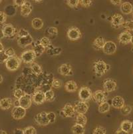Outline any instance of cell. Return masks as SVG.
<instances>
[{
    "label": "cell",
    "instance_id": "1",
    "mask_svg": "<svg viewBox=\"0 0 133 134\" xmlns=\"http://www.w3.org/2000/svg\"><path fill=\"white\" fill-rule=\"evenodd\" d=\"M93 68L95 75L97 77H101L111 69V65L106 63L105 61L99 59L94 62Z\"/></svg>",
    "mask_w": 133,
    "mask_h": 134
},
{
    "label": "cell",
    "instance_id": "2",
    "mask_svg": "<svg viewBox=\"0 0 133 134\" xmlns=\"http://www.w3.org/2000/svg\"><path fill=\"white\" fill-rule=\"evenodd\" d=\"M21 63V60L18 56H13L9 58L5 62V66L8 70L11 71H14L18 70Z\"/></svg>",
    "mask_w": 133,
    "mask_h": 134
},
{
    "label": "cell",
    "instance_id": "3",
    "mask_svg": "<svg viewBox=\"0 0 133 134\" xmlns=\"http://www.w3.org/2000/svg\"><path fill=\"white\" fill-rule=\"evenodd\" d=\"M37 58L36 55L33 49H28L25 51L21 55V60L26 64H31L34 62L35 58Z\"/></svg>",
    "mask_w": 133,
    "mask_h": 134
},
{
    "label": "cell",
    "instance_id": "4",
    "mask_svg": "<svg viewBox=\"0 0 133 134\" xmlns=\"http://www.w3.org/2000/svg\"><path fill=\"white\" fill-rule=\"evenodd\" d=\"M2 30L4 37H7V38H13L17 34L16 28L11 24L3 25Z\"/></svg>",
    "mask_w": 133,
    "mask_h": 134
},
{
    "label": "cell",
    "instance_id": "5",
    "mask_svg": "<svg viewBox=\"0 0 133 134\" xmlns=\"http://www.w3.org/2000/svg\"><path fill=\"white\" fill-rule=\"evenodd\" d=\"M92 96L91 89L88 87H81L79 90V97L80 101L88 102L91 99Z\"/></svg>",
    "mask_w": 133,
    "mask_h": 134
},
{
    "label": "cell",
    "instance_id": "6",
    "mask_svg": "<svg viewBox=\"0 0 133 134\" xmlns=\"http://www.w3.org/2000/svg\"><path fill=\"white\" fill-rule=\"evenodd\" d=\"M35 121L37 124L41 126H46L48 124H49V121L47 118V113L45 111L40 112L37 114L34 118Z\"/></svg>",
    "mask_w": 133,
    "mask_h": 134
},
{
    "label": "cell",
    "instance_id": "7",
    "mask_svg": "<svg viewBox=\"0 0 133 134\" xmlns=\"http://www.w3.org/2000/svg\"><path fill=\"white\" fill-rule=\"evenodd\" d=\"M19 106L25 109H29L32 103V96L30 94L24 93V95L19 99Z\"/></svg>",
    "mask_w": 133,
    "mask_h": 134
},
{
    "label": "cell",
    "instance_id": "8",
    "mask_svg": "<svg viewBox=\"0 0 133 134\" xmlns=\"http://www.w3.org/2000/svg\"><path fill=\"white\" fill-rule=\"evenodd\" d=\"M92 99L98 104H101L102 103H104L106 102L107 98V93L105 91L102 90H97L92 96Z\"/></svg>",
    "mask_w": 133,
    "mask_h": 134
},
{
    "label": "cell",
    "instance_id": "9",
    "mask_svg": "<svg viewBox=\"0 0 133 134\" xmlns=\"http://www.w3.org/2000/svg\"><path fill=\"white\" fill-rule=\"evenodd\" d=\"M67 35L71 41H77L81 37V32L77 27H71L68 30Z\"/></svg>",
    "mask_w": 133,
    "mask_h": 134
},
{
    "label": "cell",
    "instance_id": "10",
    "mask_svg": "<svg viewBox=\"0 0 133 134\" xmlns=\"http://www.w3.org/2000/svg\"><path fill=\"white\" fill-rule=\"evenodd\" d=\"M124 18L123 15L119 14V13H115L112 16L111 19V25L113 28L115 29H119L120 27L123 26V24H124Z\"/></svg>",
    "mask_w": 133,
    "mask_h": 134
},
{
    "label": "cell",
    "instance_id": "11",
    "mask_svg": "<svg viewBox=\"0 0 133 134\" xmlns=\"http://www.w3.org/2000/svg\"><path fill=\"white\" fill-rule=\"evenodd\" d=\"M74 108H75V111L77 114H85L87 112L88 109H89V105L87 102L78 101V102H75Z\"/></svg>",
    "mask_w": 133,
    "mask_h": 134
},
{
    "label": "cell",
    "instance_id": "12",
    "mask_svg": "<svg viewBox=\"0 0 133 134\" xmlns=\"http://www.w3.org/2000/svg\"><path fill=\"white\" fill-rule=\"evenodd\" d=\"M117 49V44L114 42L112 41H106L102 49V52H104L105 54L112 55L115 53Z\"/></svg>",
    "mask_w": 133,
    "mask_h": 134
},
{
    "label": "cell",
    "instance_id": "13",
    "mask_svg": "<svg viewBox=\"0 0 133 134\" xmlns=\"http://www.w3.org/2000/svg\"><path fill=\"white\" fill-rule=\"evenodd\" d=\"M26 114V109L22 108L21 107H14L12 109L11 115L12 118L16 120L21 119L25 117Z\"/></svg>",
    "mask_w": 133,
    "mask_h": 134
},
{
    "label": "cell",
    "instance_id": "14",
    "mask_svg": "<svg viewBox=\"0 0 133 134\" xmlns=\"http://www.w3.org/2000/svg\"><path fill=\"white\" fill-rule=\"evenodd\" d=\"M132 34L130 31H124L119 34V37H118V40H119V43L123 45H126L130 43L132 38Z\"/></svg>",
    "mask_w": 133,
    "mask_h": 134
},
{
    "label": "cell",
    "instance_id": "15",
    "mask_svg": "<svg viewBox=\"0 0 133 134\" xmlns=\"http://www.w3.org/2000/svg\"><path fill=\"white\" fill-rule=\"evenodd\" d=\"M117 83L112 79H107L103 83V89L105 92H112L117 90Z\"/></svg>",
    "mask_w": 133,
    "mask_h": 134
},
{
    "label": "cell",
    "instance_id": "16",
    "mask_svg": "<svg viewBox=\"0 0 133 134\" xmlns=\"http://www.w3.org/2000/svg\"><path fill=\"white\" fill-rule=\"evenodd\" d=\"M32 101L37 105L43 104L45 102L43 91H41V90L35 91L33 94Z\"/></svg>",
    "mask_w": 133,
    "mask_h": 134
},
{
    "label": "cell",
    "instance_id": "17",
    "mask_svg": "<svg viewBox=\"0 0 133 134\" xmlns=\"http://www.w3.org/2000/svg\"><path fill=\"white\" fill-rule=\"evenodd\" d=\"M58 72L63 76H69L73 74L72 67L69 63H63L58 69Z\"/></svg>",
    "mask_w": 133,
    "mask_h": 134
},
{
    "label": "cell",
    "instance_id": "18",
    "mask_svg": "<svg viewBox=\"0 0 133 134\" xmlns=\"http://www.w3.org/2000/svg\"><path fill=\"white\" fill-rule=\"evenodd\" d=\"M33 42V38L30 34L26 37L18 38V44L21 48H25L27 46L32 44Z\"/></svg>",
    "mask_w": 133,
    "mask_h": 134
},
{
    "label": "cell",
    "instance_id": "19",
    "mask_svg": "<svg viewBox=\"0 0 133 134\" xmlns=\"http://www.w3.org/2000/svg\"><path fill=\"white\" fill-rule=\"evenodd\" d=\"M61 111L63 112L65 118H73L76 112L74 106L70 103H66Z\"/></svg>",
    "mask_w": 133,
    "mask_h": 134
},
{
    "label": "cell",
    "instance_id": "20",
    "mask_svg": "<svg viewBox=\"0 0 133 134\" xmlns=\"http://www.w3.org/2000/svg\"><path fill=\"white\" fill-rule=\"evenodd\" d=\"M112 106L115 109H120L124 107V100L121 96H117L113 97L111 101Z\"/></svg>",
    "mask_w": 133,
    "mask_h": 134
},
{
    "label": "cell",
    "instance_id": "21",
    "mask_svg": "<svg viewBox=\"0 0 133 134\" xmlns=\"http://www.w3.org/2000/svg\"><path fill=\"white\" fill-rule=\"evenodd\" d=\"M33 10V6L31 3L27 2L21 7V15L24 17H27L30 15Z\"/></svg>",
    "mask_w": 133,
    "mask_h": 134
},
{
    "label": "cell",
    "instance_id": "22",
    "mask_svg": "<svg viewBox=\"0 0 133 134\" xmlns=\"http://www.w3.org/2000/svg\"><path fill=\"white\" fill-rule=\"evenodd\" d=\"M13 105V101L9 97H4L0 99V108L3 110H8Z\"/></svg>",
    "mask_w": 133,
    "mask_h": 134
},
{
    "label": "cell",
    "instance_id": "23",
    "mask_svg": "<svg viewBox=\"0 0 133 134\" xmlns=\"http://www.w3.org/2000/svg\"><path fill=\"white\" fill-rule=\"evenodd\" d=\"M120 12L123 14L129 15L133 12V6L130 2H123L120 5Z\"/></svg>",
    "mask_w": 133,
    "mask_h": 134
},
{
    "label": "cell",
    "instance_id": "24",
    "mask_svg": "<svg viewBox=\"0 0 133 134\" xmlns=\"http://www.w3.org/2000/svg\"><path fill=\"white\" fill-rule=\"evenodd\" d=\"M33 50L34 51L37 57H39V56L41 55L44 53V52L45 51V48L43 46H41V43H40L39 40H37L34 43Z\"/></svg>",
    "mask_w": 133,
    "mask_h": 134
},
{
    "label": "cell",
    "instance_id": "25",
    "mask_svg": "<svg viewBox=\"0 0 133 134\" xmlns=\"http://www.w3.org/2000/svg\"><path fill=\"white\" fill-rule=\"evenodd\" d=\"M65 88L68 92H75L77 90V84L75 81L70 80L65 83Z\"/></svg>",
    "mask_w": 133,
    "mask_h": 134
},
{
    "label": "cell",
    "instance_id": "26",
    "mask_svg": "<svg viewBox=\"0 0 133 134\" xmlns=\"http://www.w3.org/2000/svg\"><path fill=\"white\" fill-rule=\"evenodd\" d=\"M31 25L35 30H41V28L43 27V21L41 18H35L31 21Z\"/></svg>",
    "mask_w": 133,
    "mask_h": 134
},
{
    "label": "cell",
    "instance_id": "27",
    "mask_svg": "<svg viewBox=\"0 0 133 134\" xmlns=\"http://www.w3.org/2000/svg\"><path fill=\"white\" fill-rule=\"evenodd\" d=\"M30 69H31V72L36 75H39L42 74L43 70L42 68L41 65H39L38 63H33L30 65Z\"/></svg>",
    "mask_w": 133,
    "mask_h": 134
},
{
    "label": "cell",
    "instance_id": "28",
    "mask_svg": "<svg viewBox=\"0 0 133 134\" xmlns=\"http://www.w3.org/2000/svg\"><path fill=\"white\" fill-rule=\"evenodd\" d=\"M106 41L102 37H98L95 39L93 42V47L97 49H102Z\"/></svg>",
    "mask_w": 133,
    "mask_h": 134
},
{
    "label": "cell",
    "instance_id": "29",
    "mask_svg": "<svg viewBox=\"0 0 133 134\" xmlns=\"http://www.w3.org/2000/svg\"><path fill=\"white\" fill-rule=\"evenodd\" d=\"M71 130L73 134H85V127L77 124H75L72 127Z\"/></svg>",
    "mask_w": 133,
    "mask_h": 134
},
{
    "label": "cell",
    "instance_id": "30",
    "mask_svg": "<svg viewBox=\"0 0 133 134\" xmlns=\"http://www.w3.org/2000/svg\"><path fill=\"white\" fill-rule=\"evenodd\" d=\"M47 53L51 55H59L62 52L63 49L61 47H54L51 45L50 47L47 48Z\"/></svg>",
    "mask_w": 133,
    "mask_h": 134
},
{
    "label": "cell",
    "instance_id": "31",
    "mask_svg": "<svg viewBox=\"0 0 133 134\" xmlns=\"http://www.w3.org/2000/svg\"><path fill=\"white\" fill-rule=\"evenodd\" d=\"M86 122H87V118H86V115H85V114H77V115L76 116V124L85 127V125L86 124Z\"/></svg>",
    "mask_w": 133,
    "mask_h": 134
},
{
    "label": "cell",
    "instance_id": "32",
    "mask_svg": "<svg viewBox=\"0 0 133 134\" xmlns=\"http://www.w3.org/2000/svg\"><path fill=\"white\" fill-rule=\"evenodd\" d=\"M131 125L132 122L130 121H129V120H124L120 124V129L123 131L129 133V131H131Z\"/></svg>",
    "mask_w": 133,
    "mask_h": 134
},
{
    "label": "cell",
    "instance_id": "33",
    "mask_svg": "<svg viewBox=\"0 0 133 134\" xmlns=\"http://www.w3.org/2000/svg\"><path fill=\"white\" fill-rule=\"evenodd\" d=\"M110 108H111V105H110L109 103L107 102H105L104 103H101L99 105L98 110L101 114H105V113H107L110 110Z\"/></svg>",
    "mask_w": 133,
    "mask_h": 134
},
{
    "label": "cell",
    "instance_id": "34",
    "mask_svg": "<svg viewBox=\"0 0 133 134\" xmlns=\"http://www.w3.org/2000/svg\"><path fill=\"white\" fill-rule=\"evenodd\" d=\"M45 99L47 102H52L55 99V93L52 90H48L44 92Z\"/></svg>",
    "mask_w": 133,
    "mask_h": 134
},
{
    "label": "cell",
    "instance_id": "35",
    "mask_svg": "<svg viewBox=\"0 0 133 134\" xmlns=\"http://www.w3.org/2000/svg\"><path fill=\"white\" fill-rule=\"evenodd\" d=\"M41 46H43L45 49L51 46V41L47 37H43L39 40Z\"/></svg>",
    "mask_w": 133,
    "mask_h": 134
},
{
    "label": "cell",
    "instance_id": "36",
    "mask_svg": "<svg viewBox=\"0 0 133 134\" xmlns=\"http://www.w3.org/2000/svg\"><path fill=\"white\" fill-rule=\"evenodd\" d=\"M123 27L124 28V29H126V31H133V19L124 21V24H123Z\"/></svg>",
    "mask_w": 133,
    "mask_h": 134
},
{
    "label": "cell",
    "instance_id": "37",
    "mask_svg": "<svg viewBox=\"0 0 133 134\" xmlns=\"http://www.w3.org/2000/svg\"><path fill=\"white\" fill-rule=\"evenodd\" d=\"M132 111V107L130 105H124V107H123L122 109H120V113L123 114L124 116H126V115H129V114L131 113Z\"/></svg>",
    "mask_w": 133,
    "mask_h": 134
},
{
    "label": "cell",
    "instance_id": "38",
    "mask_svg": "<svg viewBox=\"0 0 133 134\" xmlns=\"http://www.w3.org/2000/svg\"><path fill=\"white\" fill-rule=\"evenodd\" d=\"M29 34H29V32L27 30L21 28V29H20V30H18V31H17L16 36L17 37H18V38H21V37H24L29 36Z\"/></svg>",
    "mask_w": 133,
    "mask_h": 134
},
{
    "label": "cell",
    "instance_id": "39",
    "mask_svg": "<svg viewBox=\"0 0 133 134\" xmlns=\"http://www.w3.org/2000/svg\"><path fill=\"white\" fill-rule=\"evenodd\" d=\"M24 95V91L21 90V88H16L13 91V96L15 98H16L17 99L19 100V99Z\"/></svg>",
    "mask_w": 133,
    "mask_h": 134
},
{
    "label": "cell",
    "instance_id": "40",
    "mask_svg": "<svg viewBox=\"0 0 133 134\" xmlns=\"http://www.w3.org/2000/svg\"><path fill=\"white\" fill-rule=\"evenodd\" d=\"M62 86V82L61 80H58V79H53L52 83H51V87L55 89H59Z\"/></svg>",
    "mask_w": 133,
    "mask_h": 134
},
{
    "label": "cell",
    "instance_id": "41",
    "mask_svg": "<svg viewBox=\"0 0 133 134\" xmlns=\"http://www.w3.org/2000/svg\"><path fill=\"white\" fill-rule=\"evenodd\" d=\"M107 133V130L105 127L101 126L97 127L94 130L93 133L92 134H106Z\"/></svg>",
    "mask_w": 133,
    "mask_h": 134
},
{
    "label": "cell",
    "instance_id": "42",
    "mask_svg": "<svg viewBox=\"0 0 133 134\" xmlns=\"http://www.w3.org/2000/svg\"><path fill=\"white\" fill-rule=\"evenodd\" d=\"M24 134H37L36 129L33 126H29L24 130Z\"/></svg>",
    "mask_w": 133,
    "mask_h": 134
},
{
    "label": "cell",
    "instance_id": "43",
    "mask_svg": "<svg viewBox=\"0 0 133 134\" xmlns=\"http://www.w3.org/2000/svg\"><path fill=\"white\" fill-rule=\"evenodd\" d=\"M67 4L71 8H77L79 4V0H69L67 2Z\"/></svg>",
    "mask_w": 133,
    "mask_h": 134
},
{
    "label": "cell",
    "instance_id": "44",
    "mask_svg": "<svg viewBox=\"0 0 133 134\" xmlns=\"http://www.w3.org/2000/svg\"><path fill=\"white\" fill-rule=\"evenodd\" d=\"M47 118L49 121V124H53L56 121V114L54 112H49L47 113Z\"/></svg>",
    "mask_w": 133,
    "mask_h": 134
},
{
    "label": "cell",
    "instance_id": "45",
    "mask_svg": "<svg viewBox=\"0 0 133 134\" xmlns=\"http://www.w3.org/2000/svg\"><path fill=\"white\" fill-rule=\"evenodd\" d=\"M47 33L50 36H56L58 34V30L55 27H50L47 29Z\"/></svg>",
    "mask_w": 133,
    "mask_h": 134
},
{
    "label": "cell",
    "instance_id": "46",
    "mask_svg": "<svg viewBox=\"0 0 133 134\" xmlns=\"http://www.w3.org/2000/svg\"><path fill=\"white\" fill-rule=\"evenodd\" d=\"M5 54L8 56V58H11L13 56H15V51L12 47L7 48V49L5 50Z\"/></svg>",
    "mask_w": 133,
    "mask_h": 134
},
{
    "label": "cell",
    "instance_id": "47",
    "mask_svg": "<svg viewBox=\"0 0 133 134\" xmlns=\"http://www.w3.org/2000/svg\"><path fill=\"white\" fill-rule=\"evenodd\" d=\"M8 56L5 54V52L4 51L0 52V63H5L6 61L8 59Z\"/></svg>",
    "mask_w": 133,
    "mask_h": 134
},
{
    "label": "cell",
    "instance_id": "48",
    "mask_svg": "<svg viewBox=\"0 0 133 134\" xmlns=\"http://www.w3.org/2000/svg\"><path fill=\"white\" fill-rule=\"evenodd\" d=\"M91 3H92V1H91V0H81V1H79V4L83 8H89L91 5Z\"/></svg>",
    "mask_w": 133,
    "mask_h": 134
},
{
    "label": "cell",
    "instance_id": "49",
    "mask_svg": "<svg viewBox=\"0 0 133 134\" xmlns=\"http://www.w3.org/2000/svg\"><path fill=\"white\" fill-rule=\"evenodd\" d=\"M6 19H7V15L5 14V13L3 12H0V24L2 25V24H5Z\"/></svg>",
    "mask_w": 133,
    "mask_h": 134
},
{
    "label": "cell",
    "instance_id": "50",
    "mask_svg": "<svg viewBox=\"0 0 133 134\" xmlns=\"http://www.w3.org/2000/svg\"><path fill=\"white\" fill-rule=\"evenodd\" d=\"M25 2H26V1H25V0H15V1H13V3L15 5L19 6V7H21Z\"/></svg>",
    "mask_w": 133,
    "mask_h": 134
},
{
    "label": "cell",
    "instance_id": "51",
    "mask_svg": "<svg viewBox=\"0 0 133 134\" xmlns=\"http://www.w3.org/2000/svg\"><path fill=\"white\" fill-rule=\"evenodd\" d=\"M13 134H24V130H21V129L17 128L13 131Z\"/></svg>",
    "mask_w": 133,
    "mask_h": 134
},
{
    "label": "cell",
    "instance_id": "52",
    "mask_svg": "<svg viewBox=\"0 0 133 134\" xmlns=\"http://www.w3.org/2000/svg\"><path fill=\"white\" fill-rule=\"evenodd\" d=\"M111 3L112 4L114 5H121L122 1L121 0H118V1L111 0Z\"/></svg>",
    "mask_w": 133,
    "mask_h": 134
},
{
    "label": "cell",
    "instance_id": "53",
    "mask_svg": "<svg viewBox=\"0 0 133 134\" xmlns=\"http://www.w3.org/2000/svg\"><path fill=\"white\" fill-rule=\"evenodd\" d=\"M115 134H129V133L126 132V131H123V130H120H120H117V131H116Z\"/></svg>",
    "mask_w": 133,
    "mask_h": 134
},
{
    "label": "cell",
    "instance_id": "54",
    "mask_svg": "<svg viewBox=\"0 0 133 134\" xmlns=\"http://www.w3.org/2000/svg\"><path fill=\"white\" fill-rule=\"evenodd\" d=\"M4 46H3V44L2 43V42L0 40V52H2V51H4Z\"/></svg>",
    "mask_w": 133,
    "mask_h": 134
},
{
    "label": "cell",
    "instance_id": "55",
    "mask_svg": "<svg viewBox=\"0 0 133 134\" xmlns=\"http://www.w3.org/2000/svg\"><path fill=\"white\" fill-rule=\"evenodd\" d=\"M14 106L15 107H19V102L18 99H16L14 102Z\"/></svg>",
    "mask_w": 133,
    "mask_h": 134
},
{
    "label": "cell",
    "instance_id": "56",
    "mask_svg": "<svg viewBox=\"0 0 133 134\" xmlns=\"http://www.w3.org/2000/svg\"><path fill=\"white\" fill-rule=\"evenodd\" d=\"M3 37H4V36H3V32H2V30H0V40L2 38H3Z\"/></svg>",
    "mask_w": 133,
    "mask_h": 134
},
{
    "label": "cell",
    "instance_id": "57",
    "mask_svg": "<svg viewBox=\"0 0 133 134\" xmlns=\"http://www.w3.org/2000/svg\"><path fill=\"white\" fill-rule=\"evenodd\" d=\"M3 81V77L1 74H0V83H2Z\"/></svg>",
    "mask_w": 133,
    "mask_h": 134
},
{
    "label": "cell",
    "instance_id": "58",
    "mask_svg": "<svg viewBox=\"0 0 133 134\" xmlns=\"http://www.w3.org/2000/svg\"><path fill=\"white\" fill-rule=\"evenodd\" d=\"M0 134H7L5 130H0Z\"/></svg>",
    "mask_w": 133,
    "mask_h": 134
},
{
    "label": "cell",
    "instance_id": "59",
    "mask_svg": "<svg viewBox=\"0 0 133 134\" xmlns=\"http://www.w3.org/2000/svg\"><path fill=\"white\" fill-rule=\"evenodd\" d=\"M130 43H131L133 45V36H132V38H131V41H130ZM131 52H133V47H132V49H131Z\"/></svg>",
    "mask_w": 133,
    "mask_h": 134
},
{
    "label": "cell",
    "instance_id": "60",
    "mask_svg": "<svg viewBox=\"0 0 133 134\" xmlns=\"http://www.w3.org/2000/svg\"><path fill=\"white\" fill-rule=\"evenodd\" d=\"M35 2H36V3H41V2H43V1H38V0H35Z\"/></svg>",
    "mask_w": 133,
    "mask_h": 134
},
{
    "label": "cell",
    "instance_id": "61",
    "mask_svg": "<svg viewBox=\"0 0 133 134\" xmlns=\"http://www.w3.org/2000/svg\"><path fill=\"white\" fill-rule=\"evenodd\" d=\"M131 131H132L133 133V121L132 122V125H131Z\"/></svg>",
    "mask_w": 133,
    "mask_h": 134
},
{
    "label": "cell",
    "instance_id": "62",
    "mask_svg": "<svg viewBox=\"0 0 133 134\" xmlns=\"http://www.w3.org/2000/svg\"><path fill=\"white\" fill-rule=\"evenodd\" d=\"M132 19H133V12H132Z\"/></svg>",
    "mask_w": 133,
    "mask_h": 134
},
{
    "label": "cell",
    "instance_id": "63",
    "mask_svg": "<svg viewBox=\"0 0 133 134\" xmlns=\"http://www.w3.org/2000/svg\"><path fill=\"white\" fill-rule=\"evenodd\" d=\"M2 0H0V3H2Z\"/></svg>",
    "mask_w": 133,
    "mask_h": 134
},
{
    "label": "cell",
    "instance_id": "64",
    "mask_svg": "<svg viewBox=\"0 0 133 134\" xmlns=\"http://www.w3.org/2000/svg\"><path fill=\"white\" fill-rule=\"evenodd\" d=\"M131 134H133V133H131Z\"/></svg>",
    "mask_w": 133,
    "mask_h": 134
}]
</instances>
